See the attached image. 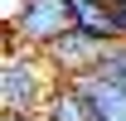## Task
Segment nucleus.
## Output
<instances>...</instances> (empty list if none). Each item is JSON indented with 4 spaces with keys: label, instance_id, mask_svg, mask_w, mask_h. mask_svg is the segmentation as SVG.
Returning <instances> with one entry per match:
<instances>
[{
    "label": "nucleus",
    "instance_id": "obj_1",
    "mask_svg": "<svg viewBox=\"0 0 126 121\" xmlns=\"http://www.w3.org/2000/svg\"><path fill=\"white\" fill-rule=\"evenodd\" d=\"M44 58H34V53H5V63H0V111H15V116H39L48 102L44 87Z\"/></svg>",
    "mask_w": 126,
    "mask_h": 121
},
{
    "label": "nucleus",
    "instance_id": "obj_2",
    "mask_svg": "<svg viewBox=\"0 0 126 121\" xmlns=\"http://www.w3.org/2000/svg\"><path fill=\"white\" fill-rule=\"evenodd\" d=\"M10 29L44 53L53 39H63L68 29H78V19H73V5L68 0H19L10 10Z\"/></svg>",
    "mask_w": 126,
    "mask_h": 121
},
{
    "label": "nucleus",
    "instance_id": "obj_3",
    "mask_svg": "<svg viewBox=\"0 0 126 121\" xmlns=\"http://www.w3.org/2000/svg\"><path fill=\"white\" fill-rule=\"evenodd\" d=\"M107 39H97V34H82V29H68L63 39H53V44L39 53V58L48 63V73L58 77V82H73V77H87L102 68V58H107Z\"/></svg>",
    "mask_w": 126,
    "mask_h": 121
},
{
    "label": "nucleus",
    "instance_id": "obj_4",
    "mask_svg": "<svg viewBox=\"0 0 126 121\" xmlns=\"http://www.w3.org/2000/svg\"><path fill=\"white\" fill-rule=\"evenodd\" d=\"M73 87H78V97L87 106H92L97 121H126V92L111 87L102 73H87V77H73Z\"/></svg>",
    "mask_w": 126,
    "mask_h": 121
},
{
    "label": "nucleus",
    "instance_id": "obj_5",
    "mask_svg": "<svg viewBox=\"0 0 126 121\" xmlns=\"http://www.w3.org/2000/svg\"><path fill=\"white\" fill-rule=\"evenodd\" d=\"M44 121H97V116H92V106L78 97L73 82H53V92L44 102Z\"/></svg>",
    "mask_w": 126,
    "mask_h": 121
},
{
    "label": "nucleus",
    "instance_id": "obj_6",
    "mask_svg": "<svg viewBox=\"0 0 126 121\" xmlns=\"http://www.w3.org/2000/svg\"><path fill=\"white\" fill-rule=\"evenodd\" d=\"M0 121H29V116H15V111H0Z\"/></svg>",
    "mask_w": 126,
    "mask_h": 121
},
{
    "label": "nucleus",
    "instance_id": "obj_7",
    "mask_svg": "<svg viewBox=\"0 0 126 121\" xmlns=\"http://www.w3.org/2000/svg\"><path fill=\"white\" fill-rule=\"evenodd\" d=\"M102 5H111V10H126V0H102Z\"/></svg>",
    "mask_w": 126,
    "mask_h": 121
}]
</instances>
